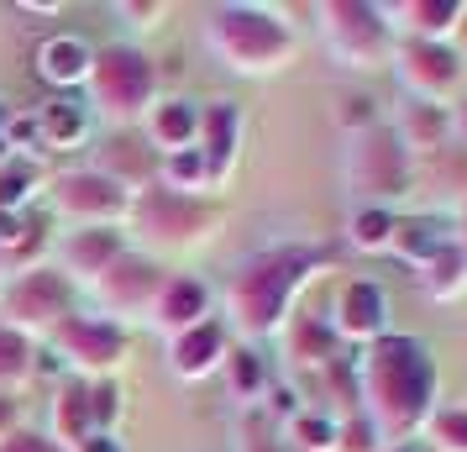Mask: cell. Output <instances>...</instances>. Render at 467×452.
I'll return each instance as SVG.
<instances>
[{"instance_id":"4316f807","label":"cell","mask_w":467,"mask_h":452,"mask_svg":"<svg viewBox=\"0 0 467 452\" xmlns=\"http://www.w3.org/2000/svg\"><path fill=\"white\" fill-rule=\"evenodd\" d=\"M68 190H95L85 179H68ZM74 200H100V205H121V194H74Z\"/></svg>"},{"instance_id":"603a6c76","label":"cell","mask_w":467,"mask_h":452,"mask_svg":"<svg viewBox=\"0 0 467 452\" xmlns=\"http://www.w3.org/2000/svg\"><path fill=\"white\" fill-rule=\"evenodd\" d=\"M295 431L305 436V447H316V452H326L337 442V421H320V415H299Z\"/></svg>"},{"instance_id":"d6a6232c","label":"cell","mask_w":467,"mask_h":452,"mask_svg":"<svg viewBox=\"0 0 467 452\" xmlns=\"http://www.w3.org/2000/svg\"><path fill=\"white\" fill-rule=\"evenodd\" d=\"M383 452H425V447H410V442H394V447H383Z\"/></svg>"},{"instance_id":"d6986e66","label":"cell","mask_w":467,"mask_h":452,"mask_svg":"<svg viewBox=\"0 0 467 452\" xmlns=\"http://www.w3.org/2000/svg\"><path fill=\"white\" fill-rule=\"evenodd\" d=\"M337 106H341V110H337V121L352 131V137H358V131H373V127H379V106H373V95H362V89H358V95H341Z\"/></svg>"},{"instance_id":"7402d4cb","label":"cell","mask_w":467,"mask_h":452,"mask_svg":"<svg viewBox=\"0 0 467 452\" xmlns=\"http://www.w3.org/2000/svg\"><path fill=\"white\" fill-rule=\"evenodd\" d=\"M47 131H53L58 142L79 137V131H85V116H79V106H74V100H53V106H47Z\"/></svg>"},{"instance_id":"e0dca14e","label":"cell","mask_w":467,"mask_h":452,"mask_svg":"<svg viewBox=\"0 0 467 452\" xmlns=\"http://www.w3.org/2000/svg\"><path fill=\"white\" fill-rule=\"evenodd\" d=\"M200 316H205V289L194 279H173L169 295H163V326H200Z\"/></svg>"},{"instance_id":"ba28073f","label":"cell","mask_w":467,"mask_h":452,"mask_svg":"<svg viewBox=\"0 0 467 452\" xmlns=\"http://www.w3.org/2000/svg\"><path fill=\"white\" fill-rule=\"evenodd\" d=\"M467 16V0H400L383 5V22L400 43H451Z\"/></svg>"},{"instance_id":"f546056e","label":"cell","mask_w":467,"mask_h":452,"mask_svg":"<svg viewBox=\"0 0 467 452\" xmlns=\"http://www.w3.org/2000/svg\"><path fill=\"white\" fill-rule=\"evenodd\" d=\"M451 127H457V137L467 142V100H462V106H451Z\"/></svg>"},{"instance_id":"44dd1931","label":"cell","mask_w":467,"mask_h":452,"mask_svg":"<svg viewBox=\"0 0 467 452\" xmlns=\"http://www.w3.org/2000/svg\"><path fill=\"white\" fill-rule=\"evenodd\" d=\"M337 442H341V452H383V447H389L368 415H362L358 426H337Z\"/></svg>"},{"instance_id":"83f0119b","label":"cell","mask_w":467,"mask_h":452,"mask_svg":"<svg viewBox=\"0 0 467 452\" xmlns=\"http://www.w3.org/2000/svg\"><path fill=\"white\" fill-rule=\"evenodd\" d=\"M451 232H457V247L467 253V200H462V211H457V221H451Z\"/></svg>"},{"instance_id":"cb8c5ba5","label":"cell","mask_w":467,"mask_h":452,"mask_svg":"<svg viewBox=\"0 0 467 452\" xmlns=\"http://www.w3.org/2000/svg\"><path fill=\"white\" fill-rule=\"evenodd\" d=\"M236 394H253L263 384V363H257V352H236Z\"/></svg>"},{"instance_id":"5b68a950","label":"cell","mask_w":467,"mask_h":452,"mask_svg":"<svg viewBox=\"0 0 467 452\" xmlns=\"http://www.w3.org/2000/svg\"><path fill=\"white\" fill-rule=\"evenodd\" d=\"M410 179H415V158L404 152V142L394 137V127H373L358 131L352 148H347V184L368 200V205H389L410 194Z\"/></svg>"},{"instance_id":"30bf717a","label":"cell","mask_w":467,"mask_h":452,"mask_svg":"<svg viewBox=\"0 0 467 452\" xmlns=\"http://www.w3.org/2000/svg\"><path fill=\"white\" fill-rule=\"evenodd\" d=\"M394 137L404 142V152L415 158V152H436L446 148L457 127H451V106H431V100H410L404 116L394 121Z\"/></svg>"},{"instance_id":"2e32d148","label":"cell","mask_w":467,"mask_h":452,"mask_svg":"<svg viewBox=\"0 0 467 452\" xmlns=\"http://www.w3.org/2000/svg\"><path fill=\"white\" fill-rule=\"evenodd\" d=\"M394 221L400 215L389 211V205H362L358 215H352V247L358 253H389V242H394Z\"/></svg>"},{"instance_id":"9a60e30c","label":"cell","mask_w":467,"mask_h":452,"mask_svg":"<svg viewBox=\"0 0 467 452\" xmlns=\"http://www.w3.org/2000/svg\"><path fill=\"white\" fill-rule=\"evenodd\" d=\"M425 452H467V405H436L425 415Z\"/></svg>"},{"instance_id":"5bb4252c","label":"cell","mask_w":467,"mask_h":452,"mask_svg":"<svg viewBox=\"0 0 467 452\" xmlns=\"http://www.w3.org/2000/svg\"><path fill=\"white\" fill-rule=\"evenodd\" d=\"M226 352V337H221V326L215 321H200L190 326L184 337H179V347H173V363H179V373H211V363Z\"/></svg>"},{"instance_id":"7c38bea8","label":"cell","mask_w":467,"mask_h":452,"mask_svg":"<svg viewBox=\"0 0 467 452\" xmlns=\"http://www.w3.org/2000/svg\"><path fill=\"white\" fill-rule=\"evenodd\" d=\"M152 85V74L148 64L137 58V53H110L106 68H100V89H106V100L110 106H142V95H148Z\"/></svg>"},{"instance_id":"7a4b0ae2","label":"cell","mask_w":467,"mask_h":452,"mask_svg":"<svg viewBox=\"0 0 467 452\" xmlns=\"http://www.w3.org/2000/svg\"><path fill=\"white\" fill-rule=\"evenodd\" d=\"M316 253L310 247H274V253H257L232 284V316L247 331H274L284 321V310L295 300V289L316 274Z\"/></svg>"},{"instance_id":"d4e9b609","label":"cell","mask_w":467,"mask_h":452,"mask_svg":"<svg viewBox=\"0 0 467 452\" xmlns=\"http://www.w3.org/2000/svg\"><path fill=\"white\" fill-rule=\"evenodd\" d=\"M26 194V179L22 173H0V205H16Z\"/></svg>"},{"instance_id":"ac0fdd59","label":"cell","mask_w":467,"mask_h":452,"mask_svg":"<svg viewBox=\"0 0 467 452\" xmlns=\"http://www.w3.org/2000/svg\"><path fill=\"white\" fill-rule=\"evenodd\" d=\"M152 127H158V137H163L169 148H184L194 131H200V116H194V110L184 106V100H173V106L158 110V121H152Z\"/></svg>"},{"instance_id":"ffe728a7","label":"cell","mask_w":467,"mask_h":452,"mask_svg":"<svg viewBox=\"0 0 467 452\" xmlns=\"http://www.w3.org/2000/svg\"><path fill=\"white\" fill-rule=\"evenodd\" d=\"M43 68L53 74V79H74V74L85 68V47H79V43H47Z\"/></svg>"},{"instance_id":"4fadbf2b","label":"cell","mask_w":467,"mask_h":452,"mask_svg":"<svg viewBox=\"0 0 467 452\" xmlns=\"http://www.w3.org/2000/svg\"><path fill=\"white\" fill-rule=\"evenodd\" d=\"M200 131H205V169H226L236 152V137H242V116H236L232 100H215L211 110H205V121H200Z\"/></svg>"},{"instance_id":"277c9868","label":"cell","mask_w":467,"mask_h":452,"mask_svg":"<svg viewBox=\"0 0 467 452\" xmlns=\"http://www.w3.org/2000/svg\"><path fill=\"white\" fill-rule=\"evenodd\" d=\"M320 37L337 53L341 68H379L400 47L394 26L383 22V5H362V0L320 5Z\"/></svg>"},{"instance_id":"8992f818","label":"cell","mask_w":467,"mask_h":452,"mask_svg":"<svg viewBox=\"0 0 467 452\" xmlns=\"http://www.w3.org/2000/svg\"><path fill=\"white\" fill-rule=\"evenodd\" d=\"M389 64L404 79V89L431 106H451V95L467 85V58L451 43H400Z\"/></svg>"},{"instance_id":"1f68e13d","label":"cell","mask_w":467,"mask_h":452,"mask_svg":"<svg viewBox=\"0 0 467 452\" xmlns=\"http://www.w3.org/2000/svg\"><path fill=\"white\" fill-rule=\"evenodd\" d=\"M451 47H457V53L467 58V16H462V26H457V37H451Z\"/></svg>"},{"instance_id":"3957f363","label":"cell","mask_w":467,"mask_h":452,"mask_svg":"<svg viewBox=\"0 0 467 452\" xmlns=\"http://www.w3.org/2000/svg\"><path fill=\"white\" fill-rule=\"evenodd\" d=\"M211 47L236 74H274L295 58V32L263 5H226L211 16Z\"/></svg>"},{"instance_id":"484cf974","label":"cell","mask_w":467,"mask_h":452,"mask_svg":"<svg viewBox=\"0 0 467 452\" xmlns=\"http://www.w3.org/2000/svg\"><path fill=\"white\" fill-rule=\"evenodd\" d=\"M16 358H22V342H16V337H0V373H11Z\"/></svg>"},{"instance_id":"8fae6325","label":"cell","mask_w":467,"mask_h":452,"mask_svg":"<svg viewBox=\"0 0 467 452\" xmlns=\"http://www.w3.org/2000/svg\"><path fill=\"white\" fill-rule=\"evenodd\" d=\"M415 284H420L425 300H436V305L462 300V295H467V253L451 242V247H446V253H436L425 268H415Z\"/></svg>"},{"instance_id":"f1b7e54d","label":"cell","mask_w":467,"mask_h":452,"mask_svg":"<svg viewBox=\"0 0 467 452\" xmlns=\"http://www.w3.org/2000/svg\"><path fill=\"white\" fill-rule=\"evenodd\" d=\"M5 452H47L43 442H37V436H16V442H11V447Z\"/></svg>"},{"instance_id":"6da1fadb","label":"cell","mask_w":467,"mask_h":452,"mask_svg":"<svg viewBox=\"0 0 467 452\" xmlns=\"http://www.w3.org/2000/svg\"><path fill=\"white\" fill-rule=\"evenodd\" d=\"M358 394L389 447L420 436L425 415L436 410V352L420 337H379L358 358Z\"/></svg>"},{"instance_id":"52a82bcc","label":"cell","mask_w":467,"mask_h":452,"mask_svg":"<svg viewBox=\"0 0 467 452\" xmlns=\"http://www.w3.org/2000/svg\"><path fill=\"white\" fill-rule=\"evenodd\" d=\"M331 331L347 337V342H362V347L389 337V295H383V284H373V279L341 284L337 310H331Z\"/></svg>"},{"instance_id":"4dcf8cb0","label":"cell","mask_w":467,"mask_h":452,"mask_svg":"<svg viewBox=\"0 0 467 452\" xmlns=\"http://www.w3.org/2000/svg\"><path fill=\"white\" fill-rule=\"evenodd\" d=\"M16 232H22V226H16L11 215H0V242H16Z\"/></svg>"},{"instance_id":"9c48e42d","label":"cell","mask_w":467,"mask_h":452,"mask_svg":"<svg viewBox=\"0 0 467 452\" xmlns=\"http://www.w3.org/2000/svg\"><path fill=\"white\" fill-rule=\"evenodd\" d=\"M451 242H457V232H451L446 215H400L389 253H394L404 268H425V263L436 258V253H446Z\"/></svg>"}]
</instances>
